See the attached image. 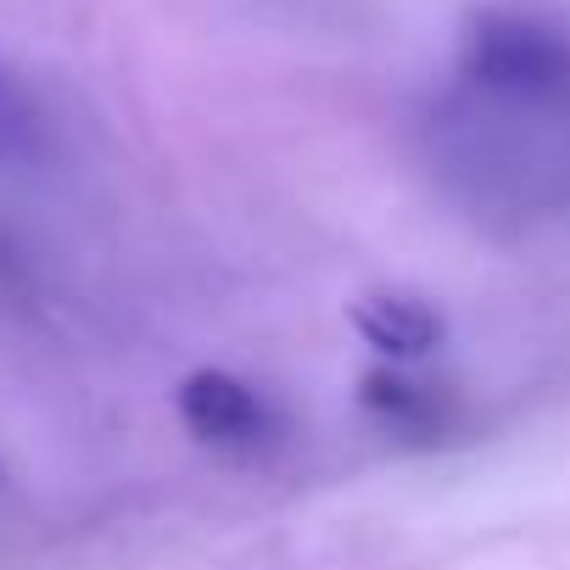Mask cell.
I'll list each match as a JSON object with an SVG mask.
<instances>
[{
  "label": "cell",
  "instance_id": "cell-3",
  "mask_svg": "<svg viewBox=\"0 0 570 570\" xmlns=\"http://www.w3.org/2000/svg\"><path fill=\"white\" fill-rule=\"evenodd\" d=\"M358 403H364V414H370L381 431H392V436H403V442H414V448H436V442H453V436L464 431L459 397H453L448 386L414 381L403 364L370 370V375L358 381Z\"/></svg>",
  "mask_w": 570,
  "mask_h": 570
},
{
  "label": "cell",
  "instance_id": "cell-2",
  "mask_svg": "<svg viewBox=\"0 0 570 570\" xmlns=\"http://www.w3.org/2000/svg\"><path fill=\"white\" fill-rule=\"evenodd\" d=\"M174 409H179V425L202 448H213V453L257 459V453H268L285 436L279 409L252 381H240L229 370H196V375H185L179 392H174Z\"/></svg>",
  "mask_w": 570,
  "mask_h": 570
},
{
  "label": "cell",
  "instance_id": "cell-4",
  "mask_svg": "<svg viewBox=\"0 0 570 570\" xmlns=\"http://www.w3.org/2000/svg\"><path fill=\"white\" fill-rule=\"evenodd\" d=\"M353 331L392 364H420L442 347L448 320L436 303H425L420 292H375L353 308Z\"/></svg>",
  "mask_w": 570,
  "mask_h": 570
},
{
  "label": "cell",
  "instance_id": "cell-1",
  "mask_svg": "<svg viewBox=\"0 0 570 570\" xmlns=\"http://www.w3.org/2000/svg\"><path fill=\"white\" fill-rule=\"evenodd\" d=\"M464 79L514 107L570 101V35L531 12H481L459 46Z\"/></svg>",
  "mask_w": 570,
  "mask_h": 570
}]
</instances>
